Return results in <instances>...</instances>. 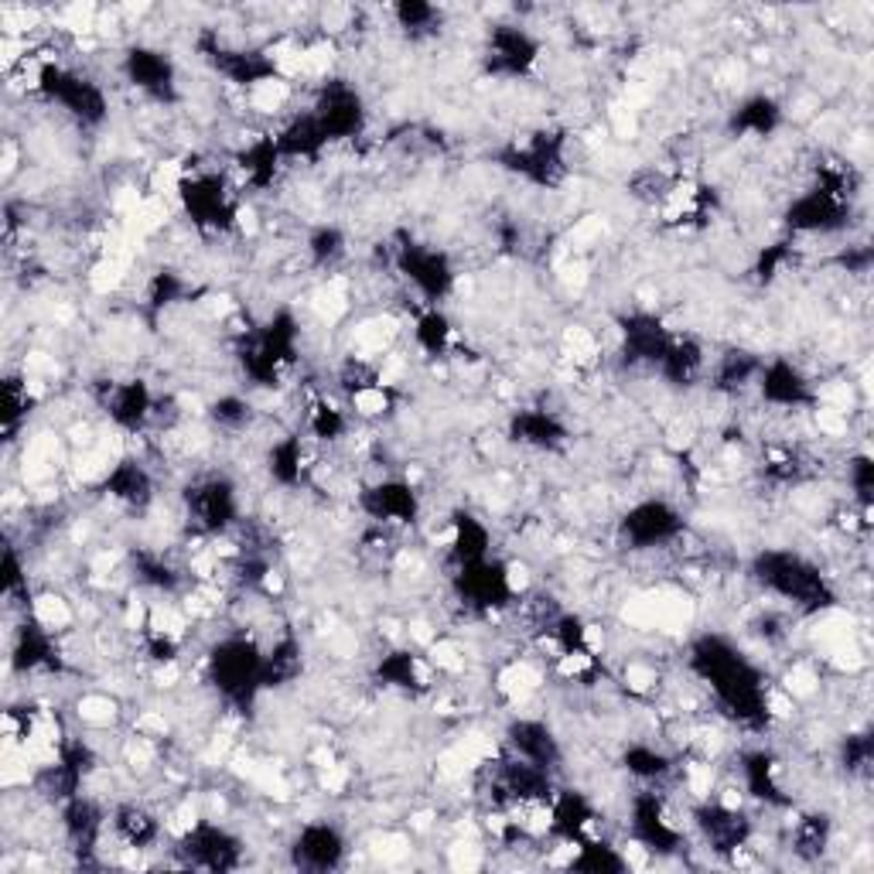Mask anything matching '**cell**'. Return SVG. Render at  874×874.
Listing matches in <instances>:
<instances>
[{
  "instance_id": "7a4b0ae2",
  "label": "cell",
  "mask_w": 874,
  "mask_h": 874,
  "mask_svg": "<svg viewBox=\"0 0 874 874\" xmlns=\"http://www.w3.org/2000/svg\"><path fill=\"white\" fill-rule=\"evenodd\" d=\"M346 861V837L332 823H304L294 840V864L328 871Z\"/></svg>"
},
{
  "instance_id": "9c48e42d",
  "label": "cell",
  "mask_w": 874,
  "mask_h": 874,
  "mask_svg": "<svg viewBox=\"0 0 874 874\" xmlns=\"http://www.w3.org/2000/svg\"><path fill=\"white\" fill-rule=\"evenodd\" d=\"M482 864H485V854H482L479 840H464V837L451 840V848H448V867H455V871H475Z\"/></svg>"
},
{
  "instance_id": "52a82bcc",
  "label": "cell",
  "mask_w": 874,
  "mask_h": 874,
  "mask_svg": "<svg viewBox=\"0 0 874 874\" xmlns=\"http://www.w3.org/2000/svg\"><path fill=\"white\" fill-rule=\"evenodd\" d=\"M349 400H352L356 417H362V421H380V417H386V411H390V390L380 386V383L356 390Z\"/></svg>"
},
{
  "instance_id": "8992f818",
  "label": "cell",
  "mask_w": 874,
  "mask_h": 874,
  "mask_svg": "<svg viewBox=\"0 0 874 874\" xmlns=\"http://www.w3.org/2000/svg\"><path fill=\"white\" fill-rule=\"evenodd\" d=\"M76 714H79V721L92 731H107L110 725H116V717H120V704L110 697V694H82L76 701Z\"/></svg>"
},
{
  "instance_id": "5b68a950",
  "label": "cell",
  "mask_w": 874,
  "mask_h": 874,
  "mask_svg": "<svg viewBox=\"0 0 874 874\" xmlns=\"http://www.w3.org/2000/svg\"><path fill=\"white\" fill-rule=\"evenodd\" d=\"M27 615L38 621L42 629L48 632H66L72 621H76V608L66 595H58V591H38V595H31V605H27Z\"/></svg>"
},
{
  "instance_id": "ba28073f",
  "label": "cell",
  "mask_w": 874,
  "mask_h": 874,
  "mask_svg": "<svg viewBox=\"0 0 874 874\" xmlns=\"http://www.w3.org/2000/svg\"><path fill=\"white\" fill-rule=\"evenodd\" d=\"M369 854H377L383 858L386 864L390 861H403L411 854V837H403V833H393V830H383L369 840Z\"/></svg>"
},
{
  "instance_id": "277c9868",
  "label": "cell",
  "mask_w": 874,
  "mask_h": 874,
  "mask_svg": "<svg viewBox=\"0 0 874 874\" xmlns=\"http://www.w3.org/2000/svg\"><path fill=\"white\" fill-rule=\"evenodd\" d=\"M778 120H783V110H778L775 100L769 97H752V100H744L735 116H731V131L741 134V137H769L775 127H778Z\"/></svg>"
},
{
  "instance_id": "3957f363",
  "label": "cell",
  "mask_w": 874,
  "mask_h": 874,
  "mask_svg": "<svg viewBox=\"0 0 874 874\" xmlns=\"http://www.w3.org/2000/svg\"><path fill=\"white\" fill-rule=\"evenodd\" d=\"M506 744L513 748V755L529 762V765H540V769H557L560 765V744L553 738V731L537 721V717H519V721L509 725L506 731Z\"/></svg>"
},
{
  "instance_id": "6da1fadb",
  "label": "cell",
  "mask_w": 874,
  "mask_h": 874,
  "mask_svg": "<svg viewBox=\"0 0 874 874\" xmlns=\"http://www.w3.org/2000/svg\"><path fill=\"white\" fill-rule=\"evenodd\" d=\"M621 537L629 540V550H660L683 537V519L663 498H649L626 513Z\"/></svg>"
}]
</instances>
